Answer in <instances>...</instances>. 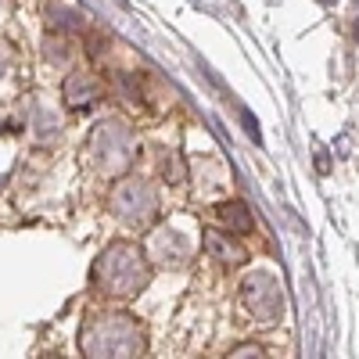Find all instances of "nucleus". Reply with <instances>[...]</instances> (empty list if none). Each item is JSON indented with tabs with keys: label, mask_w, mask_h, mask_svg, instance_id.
<instances>
[{
	"label": "nucleus",
	"mask_w": 359,
	"mask_h": 359,
	"mask_svg": "<svg viewBox=\"0 0 359 359\" xmlns=\"http://www.w3.org/2000/svg\"><path fill=\"white\" fill-rule=\"evenodd\" d=\"M97 280H101L108 291H115L118 298H126V294H133V291L144 287L147 269H144V262H140V255H137L133 248L115 245V248L101 259V266H97Z\"/></svg>",
	"instance_id": "f257e3e1"
},
{
	"label": "nucleus",
	"mask_w": 359,
	"mask_h": 359,
	"mask_svg": "<svg viewBox=\"0 0 359 359\" xmlns=\"http://www.w3.org/2000/svg\"><path fill=\"white\" fill-rule=\"evenodd\" d=\"M219 223H223L226 230H237V233H248V230H252V216H248V208H245V205H237V201L219 205Z\"/></svg>",
	"instance_id": "f03ea898"
},
{
	"label": "nucleus",
	"mask_w": 359,
	"mask_h": 359,
	"mask_svg": "<svg viewBox=\"0 0 359 359\" xmlns=\"http://www.w3.org/2000/svg\"><path fill=\"white\" fill-rule=\"evenodd\" d=\"M94 101H97V94H94V86H90L86 79H72L69 83V104L86 108V104H94Z\"/></svg>",
	"instance_id": "7ed1b4c3"
}]
</instances>
